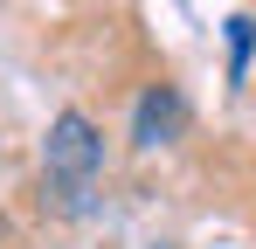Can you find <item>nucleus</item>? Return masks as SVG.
<instances>
[{"label": "nucleus", "mask_w": 256, "mask_h": 249, "mask_svg": "<svg viewBox=\"0 0 256 249\" xmlns=\"http://www.w3.org/2000/svg\"><path fill=\"white\" fill-rule=\"evenodd\" d=\"M97 173H104V132L90 124V111H62L42 138V180L56 187L62 208H84Z\"/></svg>", "instance_id": "1"}, {"label": "nucleus", "mask_w": 256, "mask_h": 249, "mask_svg": "<svg viewBox=\"0 0 256 249\" xmlns=\"http://www.w3.org/2000/svg\"><path fill=\"white\" fill-rule=\"evenodd\" d=\"M228 48H236V62H228V76L242 83V70H250V48H256V21H250V14H236V21H228Z\"/></svg>", "instance_id": "3"}, {"label": "nucleus", "mask_w": 256, "mask_h": 249, "mask_svg": "<svg viewBox=\"0 0 256 249\" xmlns=\"http://www.w3.org/2000/svg\"><path fill=\"white\" fill-rule=\"evenodd\" d=\"M173 132H180V90H166V83H152V90L138 97V118H132V138H138V146H166Z\"/></svg>", "instance_id": "2"}]
</instances>
